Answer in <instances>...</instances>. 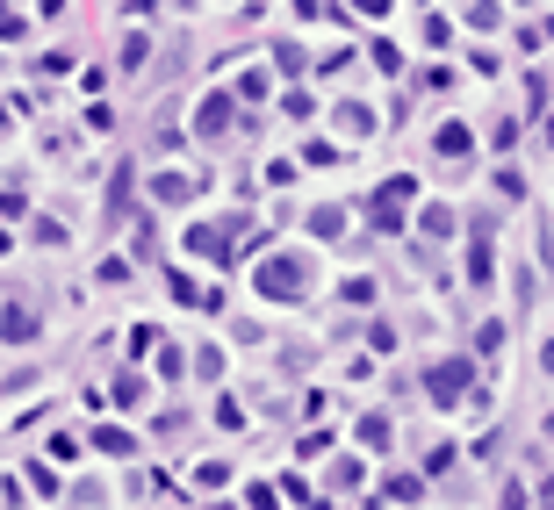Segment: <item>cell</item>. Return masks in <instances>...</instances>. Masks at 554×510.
<instances>
[{
	"mask_svg": "<svg viewBox=\"0 0 554 510\" xmlns=\"http://www.w3.org/2000/svg\"><path fill=\"white\" fill-rule=\"evenodd\" d=\"M252 288L273 295V302H303V295L317 288V259H310V252H273V259L252 266Z\"/></svg>",
	"mask_w": 554,
	"mask_h": 510,
	"instance_id": "6da1fadb",
	"label": "cell"
},
{
	"mask_svg": "<svg viewBox=\"0 0 554 510\" xmlns=\"http://www.w3.org/2000/svg\"><path fill=\"white\" fill-rule=\"evenodd\" d=\"M468 360H439V367H425V395H432V403H461V395H468Z\"/></svg>",
	"mask_w": 554,
	"mask_h": 510,
	"instance_id": "7a4b0ae2",
	"label": "cell"
},
{
	"mask_svg": "<svg viewBox=\"0 0 554 510\" xmlns=\"http://www.w3.org/2000/svg\"><path fill=\"white\" fill-rule=\"evenodd\" d=\"M188 252H202V259H216V266H231V231H216V223H195V231H188Z\"/></svg>",
	"mask_w": 554,
	"mask_h": 510,
	"instance_id": "3957f363",
	"label": "cell"
},
{
	"mask_svg": "<svg viewBox=\"0 0 554 510\" xmlns=\"http://www.w3.org/2000/svg\"><path fill=\"white\" fill-rule=\"evenodd\" d=\"M224 130H231V94H209L195 108V137H224Z\"/></svg>",
	"mask_w": 554,
	"mask_h": 510,
	"instance_id": "277c9868",
	"label": "cell"
},
{
	"mask_svg": "<svg viewBox=\"0 0 554 510\" xmlns=\"http://www.w3.org/2000/svg\"><path fill=\"white\" fill-rule=\"evenodd\" d=\"M36 331H43V324H36V309H22V302H15V309H0V338H8V346H36Z\"/></svg>",
	"mask_w": 554,
	"mask_h": 510,
	"instance_id": "5b68a950",
	"label": "cell"
},
{
	"mask_svg": "<svg viewBox=\"0 0 554 510\" xmlns=\"http://www.w3.org/2000/svg\"><path fill=\"white\" fill-rule=\"evenodd\" d=\"M468 144H475L468 123H439V130H432V151H439V158H468Z\"/></svg>",
	"mask_w": 554,
	"mask_h": 510,
	"instance_id": "8992f818",
	"label": "cell"
},
{
	"mask_svg": "<svg viewBox=\"0 0 554 510\" xmlns=\"http://www.w3.org/2000/svg\"><path fill=\"white\" fill-rule=\"evenodd\" d=\"M151 194H158L165 209H181V202H195V180H188V173H158V180H151Z\"/></svg>",
	"mask_w": 554,
	"mask_h": 510,
	"instance_id": "52a82bcc",
	"label": "cell"
},
{
	"mask_svg": "<svg viewBox=\"0 0 554 510\" xmlns=\"http://www.w3.org/2000/svg\"><path fill=\"white\" fill-rule=\"evenodd\" d=\"M353 438H360L367 453H389V417H360V424H353Z\"/></svg>",
	"mask_w": 554,
	"mask_h": 510,
	"instance_id": "ba28073f",
	"label": "cell"
},
{
	"mask_svg": "<svg viewBox=\"0 0 554 510\" xmlns=\"http://www.w3.org/2000/svg\"><path fill=\"white\" fill-rule=\"evenodd\" d=\"M339 231H346V209H331V202L310 209V238H339Z\"/></svg>",
	"mask_w": 554,
	"mask_h": 510,
	"instance_id": "9c48e42d",
	"label": "cell"
},
{
	"mask_svg": "<svg viewBox=\"0 0 554 510\" xmlns=\"http://www.w3.org/2000/svg\"><path fill=\"white\" fill-rule=\"evenodd\" d=\"M94 445H101V453H116V461H123V453H137V438H130L123 424H101V431H94Z\"/></svg>",
	"mask_w": 554,
	"mask_h": 510,
	"instance_id": "30bf717a",
	"label": "cell"
},
{
	"mask_svg": "<svg viewBox=\"0 0 554 510\" xmlns=\"http://www.w3.org/2000/svg\"><path fill=\"white\" fill-rule=\"evenodd\" d=\"M339 130H353V137H360V130H374V108H360V101H346V108H339Z\"/></svg>",
	"mask_w": 554,
	"mask_h": 510,
	"instance_id": "8fae6325",
	"label": "cell"
},
{
	"mask_svg": "<svg viewBox=\"0 0 554 510\" xmlns=\"http://www.w3.org/2000/svg\"><path fill=\"white\" fill-rule=\"evenodd\" d=\"M29 489H36V496H58V475H50L43 461H29Z\"/></svg>",
	"mask_w": 554,
	"mask_h": 510,
	"instance_id": "7c38bea8",
	"label": "cell"
},
{
	"mask_svg": "<svg viewBox=\"0 0 554 510\" xmlns=\"http://www.w3.org/2000/svg\"><path fill=\"white\" fill-rule=\"evenodd\" d=\"M425 231H432V238H447V231H454V209H439V202H432V209H425Z\"/></svg>",
	"mask_w": 554,
	"mask_h": 510,
	"instance_id": "4fadbf2b",
	"label": "cell"
},
{
	"mask_svg": "<svg viewBox=\"0 0 554 510\" xmlns=\"http://www.w3.org/2000/svg\"><path fill=\"white\" fill-rule=\"evenodd\" d=\"M238 94H245V101H266V72H259V65H252V72H238Z\"/></svg>",
	"mask_w": 554,
	"mask_h": 510,
	"instance_id": "5bb4252c",
	"label": "cell"
},
{
	"mask_svg": "<svg viewBox=\"0 0 554 510\" xmlns=\"http://www.w3.org/2000/svg\"><path fill=\"white\" fill-rule=\"evenodd\" d=\"M496 15H504L496 0H475V8H468V22H475V29H496Z\"/></svg>",
	"mask_w": 554,
	"mask_h": 510,
	"instance_id": "9a60e30c",
	"label": "cell"
},
{
	"mask_svg": "<svg viewBox=\"0 0 554 510\" xmlns=\"http://www.w3.org/2000/svg\"><path fill=\"white\" fill-rule=\"evenodd\" d=\"M195 482H202V489H216V482H231V468H224V461H202V468H195Z\"/></svg>",
	"mask_w": 554,
	"mask_h": 510,
	"instance_id": "2e32d148",
	"label": "cell"
},
{
	"mask_svg": "<svg viewBox=\"0 0 554 510\" xmlns=\"http://www.w3.org/2000/svg\"><path fill=\"white\" fill-rule=\"evenodd\" d=\"M15 36H29V22H15L8 8H0V43H15Z\"/></svg>",
	"mask_w": 554,
	"mask_h": 510,
	"instance_id": "e0dca14e",
	"label": "cell"
},
{
	"mask_svg": "<svg viewBox=\"0 0 554 510\" xmlns=\"http://www.w3.org/2000/svg\"><path fill=\"white\" fill-rule=\"evenodd\" d=\"M353 8H360V15H389V0H353Z\"/></svg>",
	"mask_w": 554,
	"mask_h": 510,
	"instance_id": "ac0fdd59",
	"label": "cell"
},
{
	"mask_svg": "<svg viewBox=\"0 0 554 510\" xmlns=\"http://www.w3.org/2000/svg\"><path fill=\"white\" fill-rule=\"evenodd\" d=\"M540 367H547V381H554V338H547V346H540Z\"/></svg>",
	"mask_w": 554,
	"mask_h": 510,
	"instance_id": "d6986e66",
	"label": "cell"
},
{
	"mask_svg": "<svg viewBox=\"0 0 554 510\" xmlns=\"http://www.w3.org/2000/svg\"><path fill=\"white\" fill-rule=\"evenodd\" d=\"M547 445H554V417H547Z\"/></svg>",
	"mask_w": 554,
	"mask_h": 510,
	"instance_id": "ffe728a7",
	"label": "cell"
}]
</instances>
